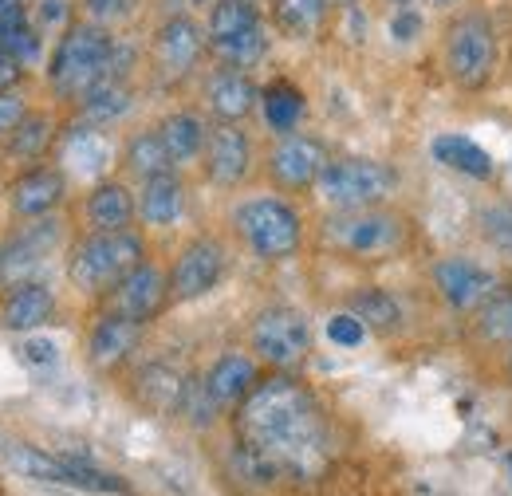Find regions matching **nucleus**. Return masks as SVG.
<instances>
[{
	"label": "nucleus",
	"instance_id": "obj_1",
	"mask_svg": "<svg viewBox=\"0 0 512 496\" xmlns=\"http://www.w3.org/2000/svg\"><path fill=\"white\" fill-rule=\"evenodd\" d=\"M237 469L256 481H316L331 461V430L320 398L292 374L260 378L233 414Z\"/></svg>",
	"mask_w": 512,
	"mask_h": 496
},
{
	"label": "nucleus",
	"instance_id": "obj_2",
	"mask_svg": "<svg viewBox=\"0 0 512 496\" xmlns=\"http://www.w3.org/2000/svg\"><path fill=\"white\" fill-rule=\"evenodd\" d=\"M115 36L95 20H75L64 36L56 40V52L48 63V83L60 99L79 103L95 83L111 75Z\"/></svg>",
	"mask_w": 512,
	"mask_h": 496
},
{
	"label": "nucleus",
	"instance_id": "obj_3",
	"mask_svg": "<svg viewBox=\"0 0 512 496\" xmlns=\"http://www.w3.org/2000/svg\"><path fill=\"white\" fill-rule=\"evenodd\" d=\"M142 260H146V245L130 229H123V233H91L71 248L67 280L83 296H111L115 284L123 276H130Z\"/></svg>",
	"mask_w": 512,
	"mask_h": 496
},
{
	"label": "nucleus",
	"instance_id": "obj_4",
	"mask_svg": "<svg viewBox=\"0 0 512 496\" xmlns=\"http://www.w3.org/2000/svg\"><path fill=\"white\" fill-rule=\"evenodd\" d=\"M410 225L406 217L390 213L383 205L375 209H335L323 221V241L355 260H386L406 248Z\"/></svg>",
	"mask_w": 512,
	"mask_h": 496
},
{
	"label": "nucleus",
	"instance_id": "obj_5",
	"mask_svg": "<svg viewBox=\"0 0 512 496\" xmlns=\"http://www.w3.org/2000/svg\"><path fill=\"white\" fill-rule=\"evenodd\" d=\"M316 189L331 209H375L398 189V174L375 158H331Z\"/></svg>",
	"mask_w": 512,
	"mask_h": 496
},
{
	"label": "nucleus",
	"instance_id": "obj_6",
	"mask_svg": "<svg viewBox=\"0 0 512 496\" xmlns=\"http://www.w3.org/2000/svg\"><path fill=\"white\" fill-rule=\"evenodd\" d=\"M233 225L241 233V241L253 248L260 260H288L300 241H304V225L300 213L280 201V197H253L233 213Z\"/></svg>",
	"mask_w": 512,
	"mask_h": 496
},
{
	"label": "nucleus",
	"instance_id": "obj_7",
	"mask_svg": "<svg viewBox=\"0 0 512 496\" xmlns=\"http://www.w3.org/2000/svg\"><path fill=\"white\" fill-rule=\"evenodd\" d=\"M446 71L465 91H477L497 71V32L489 16L465 12L446 28Z\"/></svg>",
	"mask_w": 512,
	"mask_h": 496
},
{
	"label": "nucleus",
	"instance_id": "obj_8",
	"mask_svg": "<svg viewBox=\"0 0 512 496\" xmlns=\"http://www.w3.org/2000/svg\"><path fill=\"white\" fill-rule=\"evenodd\" d=\"M253 351L260 363L276 367V371H292L308 359L312 351V323L308 315L296 308H264L253 319Z\"/></svg>",
	"mask_w": 512,
	"mask_h": 496
},
{
	"label": "nucleus",
	"instance_id": "obj_9",
	"mask_svg": "<svg viewBox=\"0 0 512 496\" xmlns=\"http://www.w3.org/2000/svg\"><path fill=\"white\" fill-rule=\"evenodd\" d=\"M60 221L56 217H36L28 225H20L4 248H0V280L4 284H28L36 280V272L52 260V252L60 248Z\"/></svg>",
	"mask_w": 512,
	"mask_h": 496
},
{
	"label": "nucleus",
	"instance_id": "obj_10",
	"mask_svg": "<svg viewBox=\"0 0 512 496\" xmlns=\"http://www.w3.org/2000/svg\"><path fill=\"white\" fill-rule=\"evenodd\" d=\"M209 48V36L197 28V20L190 16H170L162 20V28L154 32L150 40V63H154V75L162 83H182L190 79L193 67L201 63Z\"/></svg>",
	"mask_w": 512,
	"mask_h": 496
},
{
	"label": "nucleus",
	"instance_id": "obj_11",
	"mask_svg": "<svg viewBox=\"0 0 512 496\" xmlns=\"http://www.w3.org/2000/svg\"><path fill=\"white\" fill-rule=\"evenodd\" d=\"M225 276V245L213 237H197L178 252L174 268H170V296L178 304H193L201 296H209Z\"/></svg>",
	"mask_w": 512,
	"mask_h": 496
},
{
	"label": "nucleus",
	"instance_id": "obj_12",
	"mask_svg": "<svg viewBox=\"0 0 512 496\" xmlns=\"http://www.w3.org/2000/svg\"><path fill=\"white\" fill-rule=\"evenodd\" d=\"M434 284L442 292L453 311H481L497 292H501V280L481 268L477 260H465V256H446L434 264Z\"/></svg>",
	"mask_w": 512,
	"mask_h": 496
},
{
	"label": "nucleus",
	"instance_id": "obj_13",
	"mask_svg": "<svg viewBox=\"0 0 512 496\" xmlns=\"http://www.w3.org/2000/svg\"><path fill=\"white\" fill-rule=\"evenodd\" d=\"M327 146L312 134H284L280 146L268 154V174L284 189H308L327 170Z\"/></svg>",
	"mask_w": 512,
	"mask_h": 496
},
{
	"label": "nucleus",
	"instance_id": "obj_14",
	"mask_svg": "<svg viewBox=\"0 0 512 496\" xmlns=\"http://www.w3.org/2000/svg\"><path fill=\"white\" fill-rule=\"evenodd\" d=\"M107 300H111V311L130 315V319H138V323H150V319H158L162 308L174 300V296H170V276H166L162 268H154V264L142 260L130 276H123V280L115 284V292H111Z\"/></svg>",
	"mask_w": 512,
	"mask_h": 496
},
{
	"label": "nucleus",
	"instance_id": "obj_15",
	"mask_svg": "<svg viewBox=\"0 0 512 496\" xmlns=\"http://www.w3.org/2000/svg\"><path fill=\"white\" fill-rule=\"evenodd\" d=\"M205 174L217 186H241L253 170V142L245 130H237V123H217L205 138Z\"/></svg>",
	"mask_w": 512,
	"mask_h": 496
},
{
	"label": "nucleus",
	"instance_id": "obj_16",
	"mask_svg": "<svg viewBox=\"0 0 512 496\" xmlns=\"http://www.w3.org/2000/svg\"><path fill=\"white\" fill-rule=\"evenodd\" d=\"M142 327L146 323H138L130 315H119V311L99 315V323L87 335V359H91V367L95 371H119L130 355L138 351Z\"/></svg>",
	"mask_w": 512,
	"mask_h": 496
},
{
	"label": "nucleus",
	"instance_id": "obj_17",
	"mask_svg": "<svg viewBox=\"0 0 512 496\" xmlns=\"http://www.w3.org/2000/svg\"><path fill=\"white\" fill-rule=\"evenodd\" d=\"M67 182L60 166H32L24 170L12 186H8V205L16 217L24 221H36V217H52L56 205L64 201Z\"/></svg>",
	"mask_w": 512,
	"mask_h": 496
},
{
	"label": "nucleus",
	"instance_id": "obj_18",
	"mask_svg": "<svg viewBox=\"0 0 512 496\" xmlns=\"http://www.w3.org/2000/svg\"><path fill=\"white\" fill-rule=\"evenodd\" d=\"M186 390H190V374L174 363H146L142 371L134 374V398L142 410L158 414V418H174L182 414V402H186Z\"/></svg>",
	"mask_w": 512,
	"mask_h": 496
},
{
	"label": "nucleus",
	"instance_id": "obj_19",
	"mask_svg": "<svg viewBox=\"0 0 512 496\" xmlns=\"http://www.w3.org/2000/svg\"><path fill=\"white\" fill-rule=\"evenodd\" d=\"M205 103L213 111L217 123H241L249 119L260 103V87L253 83L249 71H237V67H221L209 75L205 83Z\"/></svg>",
	"mask_w": 512,
	"mask_h": 496
},
{
	"label": "nucleus",
	"instance_id": "obj_20",
	"mask_svg": "<svg viewBox=\"0 0 512 496\" xmlns=\"http://www.w3.org/2000/svg\"><path fill=\"white\" fill-rule=\"evenodd\" d=\"M111 158H115V150H111L107 134L95 130V123L71 126L60 142V162L79 178H103L111 170Z\"/></svg>",
	"mask_w": 512,
	"mask_h": 496
},
{
	"label": "nucleus",
	"instance_id": "obj_21",
	"mask_svg": "<svg viewBox=\"0 0 512 496\" xmlns=\"http://www.w3.org/2000/svg\"><path fill=\"white\" fill-rule=\"evenodd\" d=\"M256 382H260V371H256L253 359L241 355V351L221 355V359L209 367V374H205V386H209V394L217 398L221 410H237V406L249 398V390H253Z\"/></svg>",
	"mask_w": 512,
	"mask_h": 496
},
{
	"label": "nucleus",
	"instance_id": "obj_22",
	"mask_svg": "<svg viewBox=\"0 0 512 496\" xmlns=\"http://www.w3.org/2000/svg\"><path fill=\"white\" fill-rule=\"evenodd\" d=\"M138 217V201L123 182H99L87 193V225L91 233H123Z\"/></svg>",
	"mask_w": 512,
	"mask_h": 496
},
{
	"label": "nucleus",
	"instance_id": "obj_23",
	"mask_svg": "<svg viewBox=\"0 0 512 496\" xmlns=\"http://www.w3.org/2000/svg\"><path fill=\"white\" fill-rule=\"evenodd\" d=\"M52 315H56V296H52V288L44 280L16 284L8 292V300H4V311H0V319H4L8 331H36Z\"/></svg>",
	"mask_w": 512,
	"mask_h": 496
},
{
	"label": "nucleus",
	"instance_id": "obj_24",
	"mask_svg": "<svg viewBox=\"0 0 512 496\" xmlns=\"http://www.w3.org/2000/svg\"><path fill=\"white\" fill-rule=\"evenodd\" d=\"M0 457L12 473L28 477V481H44V485H71L75 489V473H71V461L67 457H52L36 445H24V441H8L0 445Z\"/></svg>",
	"mask_w": 512,
	"mask_h": 496
},
{
	"label": "nucleus",
	"instance_id": "obj_25",
	"mask_svg": "<svg viewBox=\"0 0 512 496\" xmlns=\"http://www.w3.org/2000/svg\"><path fill=\"white\" fill-rule=\"evenodd\" d=\"M186 213V182L178 174H162V178H150L142 182L138 193V217L154 229H170L178 217Z\"/></svg>",
	"mask_w": 512,
	"mask_h": 496
},
{
	"label": "nucleus",
	"instance_id": "obj_26",
	"mask_svg": "<svg viewBox=\"0 0 512 496\" xmlns=\"http://www.w3.org/2000/svg\"><path fill=\"white\" fill-rule=\"evenodd\" d=\"M0 52L24 63L40 56V28L24 0H0Z\"/></svg>",
	"mask_w": 512,
	"mask_h": 496
},
{
	"label": "nucleus",
	"instance_id": "obj_27",
	"mask_svg": "<svg viewBox=\"0 0 512 496\" xmlns=\"http://www.w3.org/2000/svg\"><path fill=\"white\" fill-rule=\"evenodd\" d=\"M130 107H134V91H130L127 79H103V83H95V87L79 99L83 123H95V126L119 123Z\"/></svg>",
	"mask_w": 512,
	"mask_h": 496
},
{
	"label": "nucleus",
	"instance_id": "obj_28",
	"mask_svg": "<svg viewBox=\"0 0 512 496\" xmlns=\"http://www.w3.org/2000/svg\"><path fill=\"white\" fill-rule=\"evenodd\" d=\"M430 154H434V162H442L446 170H457V174H465V178H493V162H489V154L477 146V142H469V138H461V134H438L434 142H430Z\"/></svg>",
	"mask_w": 512,
	"mask_h": 496
},
{
	"label": "nucleus",
	"instance_id": "obj_29",
	"mask_svg": "<svg viewBox=\"0 0 512 496\" xmlns=\"http://www.w3.org/2000/svg\"><path fill=\"white\" fill-rule=\"evenodd\" d=\"M123 166H127L134 178L150 182V178L174 174L178 162L170 158V150H166V142H162L158 130H142V134H134V138L127 142V150H123Z\"/></svg>",
	"mask_w": 512,
	"mask_h": 496
},
{
	"label": "nucleus",
	"instance_id": "obj_30",
	"mask_svg": "<svg viewBox=\"0 0 512 496\" xmlns=\"http://www.w3.org/2000/svg\"><path fill=\"white\" fill-rule=\"evenodd\" d=\"M327 20V0H272V28L288 40H312Z\"/></svg>",
	"mask_w": 512,
	"mask_h": 496
},
{
	"label": "nucleus",
	"instance_id": "obj_31",
	"mask_svg": "<svg viewBox=\"0 0 512 496\" xmlns=\"http://www.w3.org/2000/svg\"><path fill=\"white\" fill-rule=\"evenodd\" d=\"M158 134H162V142H166V150H170V158L182 166V162H193L201 150H205V138H209V130L205 123L190 115V111H174V115H166L162 123H158Z\"/></svg>",
	"mask_w": 512,
	"mask_h": 496
},
{
	"label": "nucleus",
	"instance_id": "obj_32",
	"mask_svg": "<svg viewBox=\"0 0 512 496\" xmlns=\"http://www.w3.org/2000/svg\"><path fill=\"white\" fill-rule=\"evenodd\" d=\"M347 311L367 327V331H375V335H390L398 323H402V304L383 292V288H363V292H355L351 300H347Z\"/></svg>",
	"mask_w": 512,
	"mask_h": 496
},
{
	"label": "nucleus",
	"instance_id": "obj_33",
	"mask_svg": "<svg viewBox=\"0 0 512 496\" xmlns=\"http://www.w3.org/2000/svg\"><path fill=\"white\" fill-rule=\"evenodd\" d=\"M260 111H264V123L276 134H292L296 123L304 119V95L288 79H276L260 91Z\"/></svg>",
	"mask_w": 512,
	"mask_h": 496
},
{
	"label": "nucleus",
	"instance_id": "obj_34",
	"mask_svg": "<svg viewBox=\"0 0 512 496\" xmlns=\"http://www.w3.org/2000/svg\"><path fill=\"white\" fill-rule=\"evenodd\" d=\"M209 52L225 63V67L249 71V67H256V63L268 56V28H264V24H256V28L241 32V36H229V40L209 44Z\"/></svg>",
	"mask_w": 512,
	"mask_h": 496
},
{
	"label": "nucleus",
	"instance_id": "obj_35",
	"mask_svg": "<svg viewBox=\"0 0 512 496\" xmlns=\"http://www.w3.org/2000/svg\"><path fill=\"white\" fill-rule=\"evenodd\" d=\"M256 24H260V12H256L253 0H217V4L209 8V28H205V36H209V44H217V40H229V36L249 32Z\"/></svg>",
	"mask_w": 512,
	"mask_h": 496
},
{
	"label": "nucleus",
	"instance_id": "obj_36",
	"mask_svg": "<svg viewBox=\"0 0 512 496\" xmlns=\"http://www.w3.org/2000/svg\"><path fill=\"white\" fill-rule=\"evenodd\" d=\"M52 142H56V119L44 115V111H32L8 134V154L12 158H44Z\"/></svg>",
	"mask_w": 512,
	"mask_h": 496
},
{
	"label": "nucleus",
	"instance_id": "obj_37",
	"mask_svg": "<svg viewBox=\"0 0 512 496\" xmlns=\"http://www.w3.org/2000/svg\"><path fill=\"white\" fill-rule=\"evenodd\" d=\"M477 331L489 343H512V292H497L485 308L477 311Z\"/></svg>",
	"mask_w": 512,
	"mask_h": 496
},
{
	"label": "nucleus",
	"instance_id": "obj_38",
	"mask_svg": "<svg viewBox=\"0 0 512 496\" xmlns=\"http://www.w3.org/2000/svg\"><path fill=\"white\" fill-rule=\"evenodd\" d=\"M182 414L190 418V426H197V430H209V426L217 422V414H221V406H217V398L209 394V386H205V378H190V390H186V402H182Z\"/></svg>",
	"mask_w": 512,
	"mask_h": 496
},
{
	"label": "nucleus",
	"instance_id": "obj_39",
	"mask_svg": "<svg viewBox=\"0 0 512 496\" xmlns=\"http://www.w3.org/2000/svg\"><path fill=\"white\" fill-rule=\"evenodd\" d=\"M32 24L44 32H67L75 20H71V0H36L32 8Z\"/></svg>",
	"mask_w": 512,
	"mask_h": 496
},
{
	"label": "nucleus",
	"instance_id": "obj_40",
	"mask_svg": "<svg viewBox=\"0 0 512 496\" xmlns=\"http://www.w3.org/2000/svg\"><path fill=\"white\" fill-rule=\"evenodd\" d=\"M28 115H32V111H28V99H24L16 87H12V91H0V138H8Z\"/></svg>",
	"mask_w": 512,
	"mask_h": 496
},
{
	"label": "nucleus",
	"instance_id": "obj_41",
	"mask_svg": "<svg viewBox=\"0 0 512 496\" xmlns=\"http://www.w3.org/2000/svg\"><path fill=\"white\" fill-rule=\"evenodd\" d=\"M83 4V12L95 20V24H115V20H127L130 12H134V0H79Z\"/></svg>",
	"mask_w": 512,
	"mask_h": 496
},
{
	"label": "nucleus",
	"instance_id": "obj_42",
	"mask_svg": "<svg viewBox=\"0 0 512 496\" xmlns=\"http://www.w3.org/2000/svg\"><path fill=\"white\" fill-rule=\"evenodd\" d=\"M327 335H331L339 347H359V343H363V335H367V327L347 311V315H335V319L327 323Z\"/></svg>",
	"mask_w": 512,
	"mask_h": 496
},
{
	"label": "nucleus",
	"instance_id": "obj_43",
	"mask_svg": "<svg viewBox=\"0 0 512 496\" xmlns=\"http://www.w3.org/2000/svg\"><path fill=\"white\" fill-rule=\"evenodd\" d=\"M418 32H422V16H418V12H410V8H402V12L390 20V36H394V40H402V44H410Z\"/></svg>",
	"mask_w": 512,
	"mask_h": 496
},
{
	"label": "nucleus",
	"instance_id": "obj_44",
	"mask_svg": "<svg viewBox=\"0 0 512 496\" xmlns=\"http://www.w3.org/2000/svg\"><path fill=\"white\" fill-rule=\"evenodd\" d=\"M20 359H24L28 367H52V363H56V347H52V343H40V339H28V343L20 347Z\"/></svg>",
	"mask_w": 512,
	"mask_h": 496
},
{
	"label": "nucleus",
	"instance_id": "obj_45",
	"mask_svg": "<svg viewBox=\"0 0 512 496\" xmlns=\"http://www.w3.org/2000/svg\"><path fill=\"white\" fill-rule=\"evenodd\" d=\"M20 79H24V60L0 52V91H12Z\"/></svg>",
	"mask_w": 512,
	"mask_h": 496
},
{
	"label": "nucleus",
	"instance_id": "obj_46",
	"mask_svg": "<svg viewBox=\"0 0 512 496\" xmlns=\"http://www.w3.org/2000/svg\"><path fill=\"white\" fill-rule=\"evenodd\" d=\"M489 237H493L497 245L512 248V217H505V213H497V217H489Z\"/></svg>",
	"mask_w": 512,
	"mask_h": 496
},
{
	"label": "nucleus",
	"instance_id": "obj_47",
	"mask_svg": "<svg viewBox=\"0 0 512 496\" xmlns=\"http://www.w3.org/2000/svg\"><path fill=\"white\" fill-rule=\"evenodd\" d=\"M190 4H197V8H213L217 0H190Z\"/></svg>",
	"mask_w": 512,
	"mask_h": 496
},
{
	"label": "nucleus",
	"instance_id": "obj_48",
	"mask_svg": "<svg viewBox=\"0 0 512 496\" xmlns=\"http://www.w3.org/2000/svg\"><path fill=\"white\" fill-rule=\"evenodd\" d=\"M434 8H449V4H457V0H430Z\"/></svg>",
	"mask_w": 512,
	"mask_h": 496
},
{
	"label": "nucleus",
	"instance_id": "obj_49",
	"mask_svg": "<svg viewBox=\"0 0 512 496\" xmlns=\"http://www.w3.org/2000/svg\"><path fill=\"white\" fill-rule=\"evenodd\" d=\"M509 374H512V355H509Z\"/></svg>",
	"mask_w": 512,
	"mask_h": 496
},
{
	"label": "nucleus",
	"instance_id": "obj_50",
	"mask_svg": "<svg viewBox=\"0 0 512 496\" xmlns=\"http://www.w3.org/2000/svg\"><path fill=\"white\" fill-rule=\"evenodd\" d=\"M509 473H512V457H509Z\"/></svg>",
	"mask_w": 512,
	"mask_h": 496
},
{
	"label": "nucleus",
	"instance_id": "obj_51",
	"mask_svg": "<svg viewBox=\"0 0 512 496\" xmlns=\"http://www.w3.org/2000/svg\"><path fill=\"white\" fill-rule=\"evenodd\" d=\"M398 4H406V0H398Z\"/></svg>",
	"mask_w": 512,
	"mask_h": 496
},
{
	"label": "nucleus",
	"instance_id": "obj_52",
	"mask_svg": "<svg viewBox=\"0 0 512 496\" xmlns=\"http://www.w3.org/2000/svg\"><path fill=\"white\" fill-rule=\"evenodd\" d=\"M253 4H256V0H253Z\"/></svg>",
	"mask_w": 512,
	"mask_h": 496
}]
</instances>
